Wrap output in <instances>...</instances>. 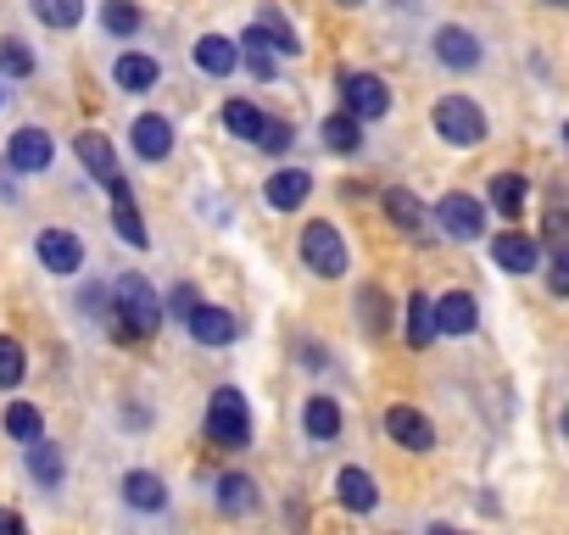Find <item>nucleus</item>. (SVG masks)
<instances>
[{
	"mask_svg": "<svg viewBox=\"0 0 569 535\" xmlns=\"http://www.w3.org/2000/svg\"><path fill=\"white\" fill-rule=\"evenodd\" d=\"M112 313H118V330L123 335H157V324H162V302H157V291L140 280V274H123L118 285H112Z\"/></svg>",
	"mask_w": 569,
	"mask_h": 535,
	"instance_id": "obj_1",
	"label": "nucleus"
},
{
	"mask_svg": "<svg viewBox=\"0 0 569 535\" xmlns=\"http://www.w3.org/2000/svg\"><path fill=\"white\" fill-rule=\"evenodd\" d=\"M302 262L313 268L319 280H341L347 268H352V256H347V240H341V229H336V223H325V218H313V223L302 229Z\"/></svg>",
	"mask_w": 569,
	"mask_h": 535,
	"instance_id": "obj_2",
	"label": "nucleus"
},
{
	"mask_svg": "<svg viewBox=\"0 0 569 535\" xmlns=\"http://www.w3.org/2000/svg\"><path fill=\"white\" fill-rule=\"evenodd\" d=\"M207 435L218 446H246L251 441V413H246V396L234 385L212 391V402H207Z\"/></svg>",
	"mask_w": 569,
	"mask_h": 535,
	"instance_id": "obj_3",
	"label": "nucleus"
},
{
	"mask_svg": "<svg viewBox=\"0 0 569 535\" xmlns=\"http://www.w3.org/2000/svg\"><path fill=\"white\" fill-rule=\"evenodd\" d=\"M436 134L447 145H480L486 140V112L469 95H447V101H436Z\"/></svg>",
	"mask_w": 569,
	"mask_h": 535,
	"instance_id": "obj_4",
	"label": "nucleus"
},
{
	"mask_svg": "<svg viewBox=\"0 0 569 535\" xmlns=\"http://www.w3.org/2000/svg\"><path fill=\"white\" fill-rule=\"evenodd\" d=\"M447 240H480V229H486V206L475 201V195H463V190H452V195H441L436 201V218H430Z\"/></svg>",
	"mask_w": 569,
	"mask_h": 535,
	"instance_id": "obj_5",
	"label": "nucleus"
},
{
	"mask_svg": "<svg viewBox=\"0 0 569 535\" xmlns=\"http://www.w3.org/2000/svg\"><path fill=\"white\" fill-rule=\"evenodd\" d=\"M341 101H347V112H352L358 123H375V118L391 112V90H386L375 73H347V79H341Z\"/></svg>",
	"mask_w": 569,
	"mask_h": 535,
	"instance_id": "obj_6",
	"label": "nucleus"
},
{
	"mask_svg": "<svg viewBox=\"0 0 569 535\" xmlns=\"http://www.w3.org/2000/svg\"><path fill=\"white\" fill-rule=\"evenodd\" d=\"M79 162L90 168V179H96L107 195H123V168H118V157H112V140H107V134L84 129V134H79Z\"/></svg>",
	"mask_w": 569,
	"mask_h": 535,
	"instance_id": "obj_7",
	"label": "nucleus"
},
{
	"mask_svg": "<svg viewBox=\"0 0 569 535\" xmlns=\"http://www.w3.org/2000/svg\"><path fill=\"white\" fill-rule=\"evenodd\" d=\"M184 324H190V335H196L201 346H229V341L240 335L234 313H223V307H212V302H196V307L184 313Z\"/></svg>",
	"mask_w": 569,
	"mask_h": 535,
	"instance_id": "obj_8",
	"label": "nucleus"
},
{
	"mask_svg": "<svg viewBox=\"0 0 569 535\" xmlns=\"http://www.w3.org/2000/svg\"><path fill=\"white\" fill-rule=\"evenodd\" d=\"M386 430H391V441L408 446V452H430V446H436V424H430L419 407H402V402H397V407L386 413Z\"/></svg>",
	"mask_w": 569,
	"mask_h": 535,
	"instance_id": "obj_9",
	"label": "nucleus"
},
{
	"mask_svg": "<svg viewBox=\"0 0 569 535\" xmlns=\"http://www.w3.org/2000/svg\"><path fill=\"white\" fill-rule=\"evenodd\" d=\"M262 195H268L273 212H297V206L313 195V173H308V168H279V173L262 184Z\"/></svg>",
	"mask_w": 569,
	"mask_h": 535,
	"instance_id": "obj_10",
	"label": "nucleus"
},
{
	"mask_svg": "<svg viewBox=\"0 0 569 535\" xmlns=\"http://www.w3.org/2000/svg\"><path fill=\"white\" fill-rule=\"evenodd\" d=\"M51 134L46 129H18L12 134V145H7V162L18 168V173H46L51 168Z\"/></svg>",
	"mask_w": 569,
	"mask_h": 535,
	"instance_id": "obj_11",
	"label": "nucleus"
},
{
	"mask_svg": "<svg viewBox=\"0 0 569 535\" xmlns=\"http://www.w3.org/2000/svg\"><path fill=\"white\" fill-rule=\"evenodd\" d=\"M40 262L51 268V274H79V268H84V245H79V234H68V229H46V234H40Z\"/></svg>",
	"mask_w": 569,
	"mask_h": 535,
	"instance_id": "obj_12",
	"label": "nucleus"
},
{
	"mask_svg": "<svg viewBox=\"0 0 569 535\" xmlns=\"http://www.w3.org/2000/svg\"><path fill=\"white\" fill-rule=\"evenodd\" d=\"M491 256H497V268H508V274H536V262H541V245H536V240H530L525 229H508V234H497Z\"/></svg>",
	"mask_w": 569,
	"mask_h": 535,
	"instance_id": "obj_13",
	"label": "nucleus"
},
{
	"mask_svg": "<svg viewBox=\"0 0 569 535\" xmlns=\"http://www.w3.org/2000/svg\"><path fill=\"white\" fill-rule=\"evenodd\" d=\"M430 307H436V335H469V330L480 324V307H475L469 291H447V296L430 302Z\"/></svg>",
	"mask_w": 569,
	"mask_h": 535,
	"instance_id": "obj_14",
	"label": "nucleus"
},
{
	"mask_svg": "<svg viewBox=\"0 0 569 535\" xmlns=\"http://www.w3.org/2000/svg\"><path fill=\"white\" fill-rule=\"evenodd\" d=\"M436 57H441L447 68H458V73H469V68H480V40H475L469 29H458V23H447V29H436Z\"/></svg>",
	"mask_w": 569,
	"mask_h": 535,
	"instance_id": "obj_15",
	"label": "nucleus"
},
{
	"mask_svg": "<svg viewBox=\"0 0 569 535\" xmlns=\"http://www.w3.org/2000/svg\"><path fill=\"white\" fill-rule=\"evenodd\" d=\"M129 140H134V151H140L146 162H162V157L173 151V123H168L162 112H146V118H134Z\"/></svg>",
	"mask_w": 569,
	"mask_h": 535,
	"instance_id": "obj_16",
	"label": "nucleus"
},
{
	"mask_svg": "<svg viewBox=\"0 0 569 535\" xmlns=\"http://www.w3.org/2000/svg\"><path fill=\"white\" fill-rule=\"evenodd\" d=\"M386 218H391L408 240H430V212H425L408 190H386Z\"/></svg>",
	"mask_w": 569,
	"mask_h": 535,
	"instance_id": "obj_17",
	"label": "nucleus"
},
{
	"mask_svg": "<svg viewBox=\"0 0 569 535\" xmlns=\"http://www.w3.org/2000/svg\"><path fill=\"white\" fill-rule=\"evenodd\" d=\"M251 29H257V34L268 40V51H273V57H302V40L291 34V23H284V18H279L273 7H257Z\"/></svg>",
	"mask_w": 569,
	"mask_h": 535,
	"instance_id": "obj_18",
	"label": "nucleus"
},
{
	"mask_svg": "<svg viewBox=\"0 0 569 535\" xmlns=\"http://www.w3.org/2000/svg\"><path fill=\"white\" fill-rule=\"evenodd\" d=\"M123 502L140 507V513H162V507H168V485H162L157 474L134 468V474H123Z\"/></svg>",
	"mask_w": 569,
	"mask_h": 535,
	"instance_id": "obj_19",
	"label": "nucleus"
},
{
	"mask_svg": "<svg viewBox=\"0 0 569 535\" xmlns=\"http://www.w3.org/2000/svg\"><path fill=\"white\" fill-rule=\"evenodd\" d=\"M336 496H341V507H352V513H375V502H380V491H375V480H369L363 468H341V474H336Z\"/></svg>",
	"mask_w": 569,
	"mask_h": 535,
	"instance_id": "obj_20",
	"label": "nucleus"
},
{
	"mask_svg": "<svg viewBox=\"0 0 569 535\" xmlns=\"http://www.w3.org/2000/svg\"><path fill=\"white\" fill-rule=\"evenodd\" d=\"M234 62H240L234 40H223V34H207V40H196V68H201V73L223 79V73H234Z\"/></svg>",
	"mask_w": 569,
	"mask_h": 535,
	"instance_id": "obj_21",
	"label": "nucleus"
},
{
	"mask_svg": "<svg viewBox=\"0 0 569 535\" xmlns=\"http://www.w3.org/2000/svg\"><path fill=\"white\" fill-rule=\"evenodd\" d=\"M157 73H162V68H157L151 57H134V51L112 62V79H118V90H129V95H146V90L157 84Z\"/></svg>",
	"mask_w": 569,
	"mask_h": 535,
	"instance_id": "obj_22",
	"label": "nucleus"
},
{
	"mask_svg": "<svg viewBox=\"0 0 569 535\" xmlns=\"http://www.w3.org/2000/svg\"><path fill=\"white\" fill-rule=\"evenodd\" d=\"M302 424H308V435H313V441H336V435H341V407H336L330 396H308Z\"/></svg>",
	"mask_w": 569,
	"mask_h": 535,
	"instance_id": "obj_23",
	"label": "nucleus"
},
{
	"mask_svg": "<svg viewBox=\"0 0 569 535\" xmlns=\"http://www.w3.org/2000/svg\"><path fill=\"white\" fill-rule=\"evenodd\" d=\"M525 195H530L525 173H497V179H491V201H497L502 218H519V212H525Z\"/></svg>",
	"mask_w": 569,
	"mask_h": 535,
	"instance_id": "obj_24",
	"label": "nucleus"
},
{
	"mask_svg": "<svg viewBox=\"0 0 569 535\" xmlns=\"http://www.w3.org/2000/svg\"><path fill=\"white\" fill-rule=\"evenodd\" d=\"M408 341H413L419 352L436 341V307H430V296H425V291H413V296H408Z\"/></svg>",
	"mask_w": 569,
	"mask_h": 535,
	"instance_id": "obj_25",
	"label": "nucleus"
},
{
	"mask_svg": "<svg viewBox=\"0 0 569 535\" xmlns=\"http://www.w3.org/2000/svg\"><path fill=\"white\" fill-rule=\"evenodd\" d=\"M29 7L46 29H79L84 23V0H29Z\"/></svg>",
	"mask_w": 569,
	"mask_h": 535,
	"instance_id": "obj_26",
	"label": "nucleus"
},
{
	"mask_svg": "<svg viewBox=\"0 0 569 535\" xmlns=\"http://www.w3.org/2000/svg\"><path fill=\"white\" fill-rule=\"evenodd\" d=\"M325 145H330V151H347V157H352V151L363 145V123H358L352 112H336V118H325Z\"/></svg>",
	"mask_w": 569,
	"mask_h": 535,
	"instance_id": "obj_27",
	"label": "nucleus"
},
{
	"mask_svg": "<svg viewBox=\"0 0 569 535\" xmlns=\"http://www.w3.org/2000/svg\"><path fill=\"white\" fill-rule=\"evenodd\" d=\"M7 435H12V441H23V446H29V441H40V435H46L40 407H34V402H12V407H7Z\"/></svg>",
	"mask_w": 569,
	"mask_h": 535,
	"instance_id": "obj_28",
	"label": "nucleus"
},
{
	"mask_svg": "<svg viewBox=\"0 0 569 535\" xmlns=\"http://www.w3.org/2000/svg\"><path fill=\"white\" fill-rule=\"evenodd\" d=\"M218 507H223V513H251V507H257V485H251L246 474H223V480H218Z\"/></svg>",
	"mask_w": 569,
	"mask_h": 535,
	"instance_id": "obj_29",
	"label": "nucleus"
},
{
	"mask_svg": "<svg viewBox=\"0 0 569 535\" xmlns=\"http://www.w3.org/2000/svg\"><path fill=\"white\" fill-rule=\"evenodd\" d=\"M112 229H118V240H129V245H146V240H151L146 223H140V212H134V201H129V190L112 195Z\"/></svg>",
	"mask_w": 569,
	"mask_h": 535,
	"instance_id": "obj_30",
	"label": "nucleus"
},
{
	"mask_svg": "<svg viewBox=\"0 0 569 535\" xmlns=\"http://www.w3.org/2000/svg\"><path fill=\"white\" fill-rule=\"evenodd\" d=\"M29 474L40 480V485H62V457H57V446H46V441H29Z\"/></svg>",
	"mask_w": 569,
	"mask_h": 535,
	"instance_id": "obj_31",
	"label": "nucleus"
},
{
	"mask_svg": "<svg viewBox=\"0 0 569 535\" xmlns=\"http://www.w3.org/2000/svg\"><path fill=\"white\" fill-rule=\"evenodd\" d=\"M240 46H246V68H251V79H273V73H279V57L257 40V29H246Z\"/></svg>",
	"mask_w": 569,
	"mask_h": 535,
	"instance_id": "obj_32",
	"label": "nucleus"
},
{
	"mask_svg": "<svg viewBox=\"0 0 569 535\" xmlns=\"http://www.w3.org/2000/svg\"><path fill=\"white\" fill-rule=\"evenodd\" d=\"M223 123H229V134H240V140H257V129H262V112H257L251 101H229V107H223Z\"/></svg>",
	"mask_w": 569,
	"mask_h": 535,
	"instance_id": "obj_33",
	"label": "nucleus"
},
{
	"mask_svg": "<svg viewBox=\"0 0 569 535\" xmlns=\"http://www.w3.org/2000/svg\"><path fill=\"white\" fill-rule=\"evenodd\" d=\"M0 73L29 79V73H34V51H29L23 40H0Z\"/></svg>",
	"mask_w": 569,
	"mask_h": 535,
	"instance_id": "obj_34",
	"label": "nucleus"
},
{
	"mask_svg": "<svg viewBox=\"0 0 569 535\" xmlns=\"http://www.w3.org/2000/svg\"><path fill=\"white\" fill-rule=\"evenodd\" d=\"M101 18H107V29H112L118 40H129V34L140 29V7H134V0H107Z\"/></svg>",
	"mask_w": 569,
	"mask_h": 535,
	"instance_id": "obj_35",
	"label": "nucleus"
},
{
	"mask_svg": "<svg viewBox=\"0 0 569 535\" xmlns=\"http://www.w3.org/2000/svg\"><path fill=\"white\" fill-rule=\"evenodd\" d=\"M23 369H29V363H23V346H18L12 335H0V391H12V385L23 380Z\"/></svg>",
	"mask_w": 569,
	"mask_h": 535,
	"instance_id": "obj_36",
	"label": "nucleus"
},
{
	"mask_svg": "<svg viewBox=\"0 0 569 535\" xmlns=\"http://www.w3.org/2000/svg\"><path fill=\"white\" fill-rule=\"evenodd\" d=\"M251 145H262V151H291V123H279V118H262V129H257V140Z\"/></svg>",
	"mask_w": 569,
	"mask_h": 535,
	"instance_id": "obj_37",
	"label": "nucleus"
},
{
	"mask_svg": "<svg viewBox=\"0 0 569 535\" xmlns=\"http://www.w3.org/2000/svg\"><path fill=\"white\" fill-rule=\"evenodd\" d=\"M190 307H196V291H190V285H173V296L162 302V313H168V319H184Z\"/></svg>",
	"mask_w": 569,
	"mask_h": 535,
	"instance_id": "obj_38",
	"label": "nucleus"
},
{
	"mask_svg": "<svg viewBox=\"0 0 569 535\" xmlns=\"http://www.w3.org/2000/svg\"><path fill=\"white\" fill-rule=\"evenodd\" d=\"M0 529H12V535H18V529H23V513H12V507H0Z\"/></svg>",
	"mask_w": 569,
	"mask_h": 535,
	"instance_id": "obj_39",
	"label": "nucleus"
},
{
	"mask_svg": "<svg viewBox=\"0 0 569 535\" xmlns=\"http://www.w3.org/2000/svg\"><path fill=\"white\" fill-rule=\"evenodd\" d=\"M336 7H363V0H336Z\"/></svg>",
	"mask_w": 569,
	"mask_h": 535,
	"instance_id": "obj_40",
	"label": "nucleus"
},
{
	"mask_svg": "<svg viewBox=\"0 0 569 535\" xmlns=\"http://www.w3.org/2000/svg\"><path fill=\"white\" fill-rule=\"evenodd\" d=\"M547 7H563V0H547Z\"/></svg>",
	"mask_w": 569,
	"mask_h": 535,
	"instance_id": "obj_41",
	"label": "nucleus"
},
{
	"mask_svg": "<svg viewBox=\"0 0 569 535\" xmlns=\"http://www.w3.org/2000/svg\"><path fill=\"white\" fill-rule=\"evenodd\" d=\"M0 101H7V95H0Z\"/></svg>",
	"mask_w": 569,
	"mask_h": 535,
	"instance_id": "obj_42",
	"label": "nucleus"
}]
</instances>
